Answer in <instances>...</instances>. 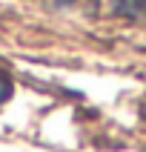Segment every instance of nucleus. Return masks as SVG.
<instances>
[{
	"label": "nucleus",
	"mask_w": 146,
	"mask_h": 152,
	"mask_svg": "<svg viewBox=\"0 0 146 152\" xmlns=\"http://www.w3.org/2000/svg\"><path fill=\"white\" fill-rule=\"evenodd\" d=\"M115 9H118L120 15L146 20V0H118V6H115Z\"/></svg>",
	"instance_id": "1"
},
{
	"label": "nucleus",
	"mask_w": 146,
	"mask_h": 152,
	"mask_svg": "<svg viewBox=\"0 0 146 152\" xmlns=\"http://www.w3.org/2000/svg\"><path fill=\"white\" fill-rule=\"evenodd\" d=\"M12 89H15V86H12V77H9L6 72H0V106L12 98Z\"/></svg>",
	"instance_id": "2"
}]
</instances>
